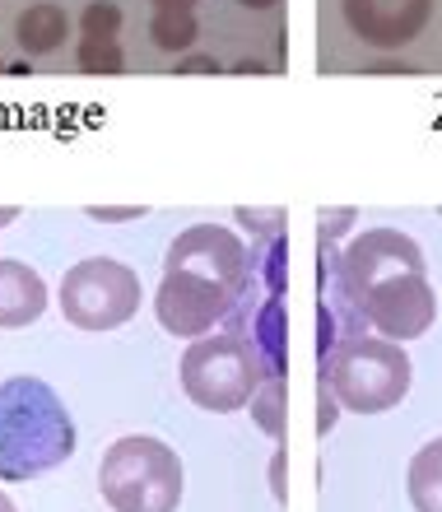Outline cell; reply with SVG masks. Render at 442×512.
<instances>
[{"instance_id":"cell-29","label":"cell","mask_w":442,"mask_h":512,"mask_svg":"<svg viewBox=\"0 0 442 512\" xmlns=\"http://www.w3.org/2000/svg\"><path fill=\"white\" fill-rule=\"evenodd\" d=\"M0 512H19V508L10 503V494H5V489H0Z\"/></svg>"},{"instance_id":"cell-31","label":"cell","mask_w":442,"mask_h":512,"mask_svg":"<svg viewBox=\"0 0 442 512\" xmlns=\"http://www.w3.org/2000/svg\"><path fill=\"white\" fill-rule=\"evenodd\" d=\"M438 215H442V210H438Z\"/></svg>"},{"instance_id":"cell-20","label":"cell","mask_w":442,"mask_h":512,"mask_svg":"<svg viewBox=\"0 0 442 512\" xmlns=\"http://www.w3.org/2000/svg\"><path fill=\"white\" fill-rule=\"evenodd\" d=\"M359 219V210L354 205H340V210H322L317 215V243H335L340 233H349V224Z\"/></svg>"},{"instance_id":"cell-11","label":"cell","mask_w":442,"mask_h":512,"mask_svg":"<svg viewBox=\"0 0 442 512\" xmlns=\"http://www.w3.org/2000/svg\"><path fill=\"white\" fill-rule=\"evenodd\" d=\"M242 336L252 340L256 359L266 364V378H284V368H289V312H284V298H261Z\"/></svg>"},{"instance_id":"cell-8","label":"cell","mask_w":442,"mask_h":512,"mask_svg":"<svg viewBox=\"0 0 442 512\" xmlns=\"http://www.w3.org/2000/svg\"><path fill=\"white\" fill-rule=\"evenodd\" d=\"M359 336H368V317L345 275V247L317 243V368H326L340 345Z\"/></svg>"},{"instance_id":"cell-17","label":"cell","mask_w":442,"mask_h":512,"mask_svg":"<svg viewBox=\"0 0 442 512\" xmlns=\"http://www.w3.org/2000/svg\"><path fill=\"white\" fill-rule=\"evenodd\" d=\"M80 28H84V38H117L121 10L112 5V0H94V5H84Z\"/></svg>"},{"instance_id":"cell-24","label":"cell","mask_w":442,"mask_h":512,"mask_svg":"<svg viewBox=\"0 0 442 512\" xmlns=\"http://www.w3.org/2000/svg\"><path fill=\"white\" fill-rule=\"evenodd\" d=\"M415 66H405V61H377V66H368V75H410Z\"/></svg>"},{"instance_id":"cell-19","label":"cell","mask_w":442,"mask_h":512,"mask_svg":"<svg viewBox=\"0 0 442 512\" xmlns=\"http://www.w3.org/2000/svg\"><path fill=\"white\" fill-rule=\"evenodd\" d=\"M340 410H345V405H340V396H335L331 378H326V373H317V433H322V438L335 429Z\"/></svg>"},{"instance_id":"cell-1","label":"cell","mask_w":442,"mask_h":512,"mask_svg":"<svg viewBox=\"0 0 442 512\" xmlns=\"http://www.w3.org/2000/svg\"><path fill=\"white\" fill-rule=\"evenodd\" d=\"M154 312L168 336L201 340L219 322L224 331H247L252 322V252L224 224H191L163 256V280Z\"/></svg>"},{"instance_id":"cell-13","label":"cell","mask_w":442,"mask_h":512,"mask_svg":"<svg viewBox=\"0 0 442 512\" xmlns=\"http://www.w3.org/2000/svg\"><path fill=\"white\" fill-rule=\"evenodd\" d=\"M405 489H410L415 512H442V438L424 443L415 457H410Z\"/></svg>"},{"instance_id":"cell-6","label":"cell","mask_w":442,"mask_h":512,"mask_svg":"<svg viewBox=\"0 0 442 512\" xmlns=\"http://www.w3.org/2000/svg\"><path fill=\"white\" fill-rule=\"evenodd\" d=\"M322 373L331 378L345 410H354V415H382V410L405 401L410 378H415V364H410L405 345H396V340L359 336V340H349V345H340Z\"/></svg>"},{"instance_id":"cell-27","label":"cell","mask_w":442,"mask_h":512,"mask_svg":"<svg viewBox=\"0 0 442 512\" xmlns=\"http://www.w3.org/2000/svg\"><path fill=\"white\" fill-rule=\"evenodd\" d=\"M10 219H19V205H0V229H5Z\"/></svg>"},{"instance_id":"cell-4","label":"cell","mask_w":442,"mask_h":512,"mask_svg":"<svg viewBox=\"0 0 442 512\" xmlns=\"http://www.w3.org/2000/svg\"><path fill=\"white\" fill-rule=\"evenodd\" d=\"M103 499L117 512H177L182 503V461L163 438L131 433L98 461Z\"/></svg>"},{"instance_id":"cell-9","label":"cell","mask_w":442,"mask_h":512,"mask_svg":"<svg viewBox=\"0 0 442 512\" xmlns=\"http://www.w3.org/2000/svg\"><path fill=\"white\" fill-rule=\"evenodd\" d=\"M349 33L377 52H401L429 28L433 0H340Z\"/></svg>"},{"instance_id":"cell-5","label":"cell","mask_w":442,"mask_h":512,"mask_svg":"<svg viewBox=\"0 0 442 512\" xmlns=\"http://www.w3.org/2000/svg\"><path fill=\"white\" fill-rule=\"evenodd\" d=\"M261 382H266V364L256 359L252 340L238 331L191 340V350L182 354V391L210 415L247 410Z\"/></svg>"},{"instance_id":"cell-30","label":"cell","mask_w":442,"mask_h":512,"mask_svg":"<svg viewBox=\"0 0 442 512\" xmlns=\"http://www.w3.org/2000/svg\"><path fill=\"white\" fill-rule=\"evenodd\" d=\"M0 70H10V66H5V61H0Z\"/></svg>"},{"instance_id":"cell-16","label":"cell","mask_w":442,"mask_h":512,"mask_svg":"<svg viewBox=\"0 0 442 512\" xmlns=\"http://www.w3.org/2000/svg\"><path fill=\"white\" fill-rule=\"evenodd\" d=\"M247 410H252L256 429L266 433V438H280V433H284V378H266V382H261Z\"/></svg>"},{"instance_id":"cell-12","label":"cell","mask_w":442,"mask_h":512,"mask_svg":"<svg viewBox=\"0 0 442 512\" xmlns=\"http://www.w3.org/2000/svg\"><path fill=\"white\" fill-rule=\"evenodd\" d=\"M70 33V19L61 5H28L24 14H19V24H14V38H19V47H24L28 56H47L56 52L61 42H66Z\"/></svg>"},{"instance_id":"cell-3","label":"cell","mask_w":442,"mask_h":512,"mask_svg":"<svg viewBox=\"0 0 442 512\" xmlns=\"http://www.w3.org/2000/svg\"><path fill=\"white\" fill-rule=\"evenodd\" d=\"M75 457V419L42 378L0 382V480H38Z\"/></svg>"},{"instance_id":"cell-2","label":"cell","mask_w":442,"mask_h":512,"mask_svg":"<svg viewBox=\"0 0 442 512\" xmlns=\"http://www.w3.org/2000/svg\"><path fill=\"white\" fill-rule=\"evenodd\" d=\"M345 275L354 284L368 331L382 340H419L438 317L424 247L401 229H363L345 247Z\"/></svg>"},{"instance_id":"cell-22","label":"cell","mask_w":442,"mask_h":512,"mask_svg":"<svg viewBox=\"0 0 442 512\" xmlns=\"http://www.w3.org/2000/svg\"><path fill=\"white\" fill-rule=\"evenodd\" d=\"M177 75H219V61L215 56H177Z\"/></svg>"},{"instance_id":"cell-18","label":"cell","mask_w":442,"mask_h":512,"mask_svg":"<svg viewBox=\"0 0 442 512\" xmlns=\"http://www.w3.org/2000/svg\"><path fill=\"white\" fill-rule=\"evenodd\" d=\"M233 219H238L247 233H256V238H284V210H247V205H238L233 210Z\"/></svg>"},{"instance_id":"cell-28","label":"cell","mask_w":442,"mask_h":512,"mask_svg":"<svg viewBox=\"0 0 442 512\" xmlns=\"http://www.w3.org/2000/svg\"><path fill=\"white\" fill-rule=\"evenodd\" d=\"M247 10H270V5H280V0H242Z\"/></svg>"},{"instance_id":"cell-23","label":"cell","mask_w":442,"mask_h":512,"mask_svg":"<svg viewBox=\"0 0 442 512\" xmlns=\"http://www.w3.org/2000/svg\"><path fill=\"white\" fill-rule=\"evenodd\" d=\"M270 489H275V499H289V489H284V452H275V461H270Z\"/></svg>"},{"instance_id":"cell-21","label":"cell","mask_w":442,"mask_h":512,"mask_svg":"<svg viewBox=\"0 0 442 512\" xmlns=\"http://www.w3.org/2000/svg\"><path fill=\"white\" fill-rule=\"evenodd\" d=\"M84 215L98 224H126V219H145V205H89Z\"/></svg>"},{"instance_id":"cell-14","label":"cell","mask_w":442,"mask_h":512,"mask_svg":"<svg viewBox=\"0 0 442 512\" xmlns=\"http://www.w3.org/2000/svg\"><path fill=\"white\" fill-rule=\"evenodd\" d=\"M149 38H154V47H163V52H191L196 47V38H201V24H196V10H154V19H149Z\"/></svg>"},{"instance_id":"cell-15","label":"cell","mask_w":442,"mask_h":512,"mask_svg":"<svg viewBox=\"0 0 442 512\" xmlns=\"http://www.w3.org/2000/svg\"><path fill=\"white\" fill-rule=\"evenodd\" d=\"M75 66H80L84 75H121V70H126V56H121L117 38H80Z\"/></svg>"},{"instance_id":"cell-7","label":"cell","mask_w":442,"mask_h":512,"mask_svg":"<svg viewBox=\"0 0 442 512\" xmlns=\"http://www.w3.org/2000/svg\"><path fill=\"white\" fill-rule=\"evenodd\" d=\"M140 275L112 256H84L61 275V317L75 331H117L140 312Z\"/></svg>"},{"instance_id":"cell-10","label":"cell","mask_w":442,"mask_h":512,"mask_svg":"<svg viewBox=\"0 0 442 512\" xmlns=\"http://www.w3.org/2000/svg\"><path fill=\"white\" fill-rule=\"evenodd\" d=\"M47 312V284L28 261L0 256V331H19V326L38 322Z\"/></svg>"},{"instance_id":"cell-26","label":"cell","mask_w":442,"mask_h":512,"mask_svg":"<svg viewBox=\"0 0 442 512\" xmlns=\"http://www.w3.org/2000/svg\"><path fill=\"white\" fill-rule=\"evenodd\" d=\"M238 75H266V66H261V61H242Z\"/></svg>"},{"instance_id":"cell-25","label":"cell","mask_w":442,"mask_h":512,"mask_svg":"<svg viewBox=\"0 0 442 512\" xmlns=\"http://www.w3.org/2000/svg\"><path fill=\"white\" fill-rule=\"evenodd\" d=\"M154 10H196V0H154Z\"/></svg>"}]
</instances>
